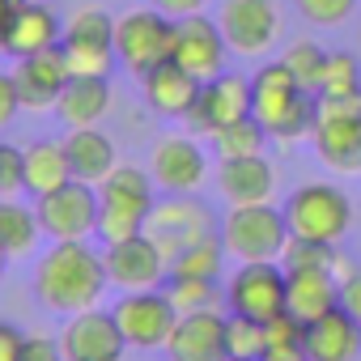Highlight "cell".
Returning <instances> with one entry per match:
<instances>
[{"mask_svg":"<svg viewBox=\"0 0 361 361\" xmlns=\"http://www.w3.org/2000/svg\"><path fill=\"white\" fill-rule=\"evenodd\" d=\"M64 149H68V166H73V178L81 183H102V178L119 166V153H115V140L94 123V128H68L64 136Z\"/></svg>","mask_w":361,"mask_h":361,"instance_id":"obj_25","label":"cell"},{"mask_svg":"<svg viewBox=\"0 0 361 361\" xmlns=\"http://www.w3.org/2000/svg\"><path fill=\"white\" fill-rule=\"evenodd\" d=\"M166 298L174 302L178 314H196V310H217V302L226 298L217 289V281H204V276H166Z\"/></svg>","mask_w":361,"mask_h":361,"instance_id":"obj_32","label":"cell"},{"mask_svg":"<svg viewBox=\"0 0 361 361\" xmlns=\"http://www.w3.org/2000/svg\"><path fill=\"white\" fill-rule=\"evenodd\" d=\"M106 285L111 281L102 251H94L90 243H51L35 264V293L51 314H77L98 306Z\"/></svg>","mask_w":361,"mask_h":361,"instance_id":"obj_1","label":"cell"},{"mask_svg":"<svg viewBox=\"0 0 361 361\" xmlns=\"http://www.w3.org/2000/svg\"><path fill=\"white\" fill-rule=\"evenodd\" d=\"M111 314H115L128 348H166V340L178 323V310L166 298V289H128L111 306Z\"/></svg>","mask_w":361,"mask_h":361,"instance_id":"obj_10","label":"cell"},{"mask_svg":"<svg viewBox=\"0 0 361 361\" xmlns=\"http://www.w3.org/2000/svg\"><path fill=\"white\" fill-rule=\"evenodd\" d=\"M281 264L285 268H331L336 264V247L331 243H310V238H289Z\"/></svg>","mask_w":361,"mask_h":361,"instance_id":"obj_36","label":"cell"},{"mask_svg":"<svg viewBox=\"0 0 361 361\" xmlns=\"http://www.w3.org/2000/svg\"><path fill=\"white\" fill-rule=\"evenodd\" d=\"M289 221L285 209L268 204H234L221 221V243L234 259H281L289 247Z\"/></svg>","mask_w":361,"mask_h":361,"instance_id":"obj_4","label":"cell"},{"mask_svg":"<svg viewBox=\"0 0 361 361\" xmlns=\"http://www.w3.org/2000/svg\"><path fill=\"white\" fill-rule=\"evenodd\" d=\"M22 344H26L22 327H13V323L0 319V361H22Z\"/></svg>","mask_w":361,"mask_h":361,"instance_id":"obj_41","label":"cell"},{"mask_svg":"<svg viewBox=\"0 0 361 361\" xmlns=\"http://www.w3.org/2000/svg\"><path fill=\"white\" fill-rule=\"evenodd\" d=\"M115 56L136 77H145L149 68L174 60V18H166L153 5L115 18Z\"/></svg>","mask_w":361,"mask_h":361,"instance_id":"obj_6","label":"cell"},{"mask_svg":"<svg viewBox=\"0 0 361 361\" xmlns=\"http://www.w3.org/2000/svg\"><path fill=\"white\" fill-rule=\"evenodd\" d=\"M68 64H64V51L60 47H47L39 56H22L13 64V81H18V94H22V106L26 111H51L68 85Z\"/></svg>","mask_w":361,"mask_h":361,"instance_id":"obj_19","label":"cell"},{"mask_svg":"<svg viewBox=\"0 0 361 361\" xmlns=\"http://www.w3.org/2000/svg\"><path fill=\"white\" fill-rule=\"evenodd\" d=\"M226 60H230V43L217 18L209 22L204 13H192V18L174 22V64H183L200 81H213L226 73Z\"/></svg>","mask_w":361,"mask_h":361,"instance_id":"obj_16","label":"cell"},{"mask_svg":"<svg viewBox=\"0 0 361 361\" xmlns=\"http://www.w3.org/2000/svg\"><path fill=\"white\" fill-rule=\"evenodd\" d=\"M285 221L293 238H310V243H340L353 226V200L331 188V183H302L289 200H285Z\"/></svg>","mask_w":361,"mask_h":361,"instance_id":"obj_5","label":"cell"},{"mask_svg":"<svg viewBox=\"0 0 361 361\" xmlns=\"http://www.w3.org/2000/svg\"><path fill=\"white\" fill-rule=\"evenodd\" d=\"M293 5L310 26H340V22L353 18L357 0H293Z\"/></svg>","mask_w":361,"mask_h":361,"instance_id":"obj_37","label":"cell"},{"mask_svg":"<svg viewBox=\"0 0 361 361\" xmlns=\"http://www.w3.org/2000/svg\"><path fill=\"white\" fill-rule=\"evenodd\" d=\"M200 85H204L200 77H192L183 64H174V60H166V64H157V68H149L140 77L149 111H157L166 119H188V111L200 98Z\"/></svg>","mask_w":361,"mask_h":361,"instance_id":"obj_21","label":"cell"},{"mask_svg":"<svg viewBox=\"0 0 361 361\" xmlns=\"http://www.w3.org/2000/svg\"><path fill=\"white\" fill-rule=\"evenodd\" d=\"M98 209H102L98 188L68 178L64 188L39 196L35 217L51 243H90V234H98Z\"/></svg>","mask_w":361,"mask_h":361,"instance_id":"obj_7","label":"cell"},{"mask_svg":"<svg viewBox=\"0 0 361 361\" xmlns=\"http://www.w3.org/2000/svg\"><path fill=\"white\" fill-rule=\"evenodd\" d=\"M26 192V149H13L0 140V196Z\"/></svg>","mask_w":361,"mask_h":361,"instance_id":"obj_38","label":"cell"},{"mask_svg":"<svg viewBox=\"0 0 361 361\" xmlns=\"http://www.w3.org/2000/svg\"><path fill=\"white\" fill-rule=\"evenodd\" d=\"M226 353L234 357V361H264V353H268V331H264V323L259 319H251V314H226Z\"/></svg>","mask_w":361,"mask_h":361,"instance_id":"obj_33","label":"cell"},{"mask_svg":"<svg viewBox=\"0 0 361 361\" xmlns=\"http://www.w3.org/2000/svg\"><path fill=\"white\" fill-rule=\"evenodd\" d=\"M285 293H289V272L281 259H247L226 281V306L234 314H251L259 323H268L272 314L285 310Z\"/></svg>","mask_w":361,"mask_h":361,"instance_id":"obj_9","label":"cell"},{"mask_svg":"<svg viewBox=\"0 0 361 361\" xmlns=\"http://www.w3.org/2000/svg\"><path fill=\"white\" fill-rule=\"evenodd\" d=\"M39 234H43V226H39L35 209H26L13 196H0V247L9 255H26V251H35Z\"/></svg>","mask_w":361,"mask_h":361,"instance_id":"obj_29","label":"cell"},{"mask_svg":"<svg viewBox=\"0 0 361 361\" xmlns=\"http://www.w3.org/2000/svg\"><path fill=\"white\" fill-rule=\"evenodd\" d=\"M170 361H230L226 353V314L221 310H196L178 314L170 340H166Z\"/></svg>","mask_w":361,"mask_h":361,"instance_id":"obj_18","label":"cell"},{"mask_svg":"<svg viewBox=\"0 0 361 361\" xmlns=\"http://www.w3.org/2000/svg\"><path fill=\"white\" fill-rule=\"evenodd\" d=\"M357 90H361V60L348 51H331L319 94H357Z\"/></svg>","mask_w":361,"mask_h":361,"instance_id":"obj_35","label":"cell"},{"mask_svg":"<svg viewBox=\"0 0 361 361\" xmlns=\"http://www.w3.org/2000/svg\"><path fill=\"white\" fill-rule=\"evenodd\" d=\"M60 348H64V361H123L128 340L111 310L90 306V310L68 314L60 331Z\"/></svg>","mask_w":361,"mask_h":361,"instance_id":"obj_15","label":"cell"},{"mask_svg":"<svg viewBox=\"0 0 361 361\" xmlns=\"http://www.w3.org/2000/svg\"><path fill=\"white\" fill-rule=\"evenodd\" d=\"M102 264H106V281L115 289H123V293L128 289H161V281L170 276V259L149 234H132L123 243H106Z\"/></svg>","mask_w":361,"mask_h":361,"instance_id":"obj_13","label":"cell"},{"mask_svg":"<svg viewBox=\"0 0 361 361\" xmlns=\"http://www.w3.org/2000/svg\"><path fill=\"white\" fill-rule=\"evenodd\" d=\"M217 26L238 56H268L281 39V5L276 0H221Z\"/></svg>","mask_w":361,"mask_h":361,"instance_id":"obj_11","label":"cell"},{"mask_svg":"<svg viewBox=\"0 0 361 361\" xmlns=\"http://www.w3.org/2000/svg\"><path fill=\"white\" fill-rule=\"evenodd\" d=\"M98 238L102 243H123L132 234H145L149 213L157 204V183L140 166H115L98 183Z\"/></svg>","mask_w":361,"mask_h":361,"instance_id":"obj_3","label":"cell"},{"mask_svg":"<svg viewBox=\"0 0 361 361\" xmlns=\"http://www.w3.org/2000/svg\"><path fill=\"white\" fill-rule=\"evenodd\" d=\"M213 226H217V221H213L209 204H200L196 196H170V200L153 204L145 234L166 251V259H174L178 251H188L192 243L213 238V234H217Z\"/></svg>","mask_w":361,"mask_h":361,"instance_id":"obj_12","label":"cell"},{"mask_svg":"<svg viewBox=\"0 0 361 361\" xmlns=\"http://www.w3.org/2000/svg\"><path fill=\"white\" fill-rule=\"evenodd\" d=\"M251 115V77H238V73H221L213 81L200 85V98L196 106L188 111V132L192 136H213L217 128L234 123V119H247Z\"/></svg>","mask_w":361,"mask_h":361,"instance_id":"obj_14","label":"cell"},{"mask_svg":"<svg viewBox=\"0 0 361 361\" xmlns=\"http://www.w3.org/2000/svg\"><path fill=\"white\" fill-rule=\"evenodd\" d=\"M264 361H310V357H306V348H268Z\"/></svg>","mask_w":361,"mask_h":361,"instance_id":"obj_45","label":"cell"},{"mask_svg":"<svg viewBox=\"0 0 361 361\" xmlns=\"http://www.w3.org/2000/svg\"><path fill=\"white\" fill-rule=\"evenodd\" d=\"M22 361H64V348H60V340H51V336H26Z\"/></svg>","mask_w":361,"mask_h":361,"instance_id":"obj_40","label":"cell"},{"mask_svg":"<svg viewBox=\"0 0 361 361\" xmlns=\"http://www.w3.org/2000/svg\"><path fill=\"white\" fill-rule=\"evenodd\" d=\"M340 306H344L348 314H357V323H361V272L340 289Z\"/></svg>","mask_w":361,"mask_h":361,"instance_id":"obj_43","label":"cell"},{"mask_svg":"<svg viewBox=\"0 0 361 361\" xmlns=\"http://www.w3.org/2000/svg\"><path fill=\"white\" fill-rule=\"evenodd\" d=\"M310 145L323 166L336 174H361V115H327L319 111Z\"/></svg>","mask_w":361,"mask_h":361,"instance_id":"obj_20","label":"cell"},{"mask_svg":"<svg viewBox=\"0 0 361 361\" xmlns=\"http://www.w3.org/2000/svg\"><path fill=\"white\" fill-rule=\"evenodd\" d=\"M73 178V166H68V149L64 140H35L26 145V192L39 200L56 188H64Z\"/></svg>","mask_w":361,"mask_h":361,"instance_id":"obj_28","label":"cell"},{"mask_svg":"<svg viewBox=\"0 0 361 361\" xmlns=\"http://www.w3.org/2000/svg\"><path fill=\"white\" fill-rule=\"evenodd\" d=\"M149 174H153L157 192L192 196L209 174V157L196 145V136H161L149 153Z\"/></svg>","mask_w":361,"mask_h":361,"instance_id":"obj_17","label":"cell"},{"mask_svg":"<svg viewBox=\"0 0 361 361\" xmlns=\"http://www.w3.org/2000/svg\"><path fill=\"white\" fill-rule=\"evenodd\" d=\"M289 272V293H285V310L298 314L302 323L327 314L331 306H340V281L331 268H285Z\"/></svg>","mask_w":361,"mask_h":361,"instance_id":"obj_24","label":"cell"},{"mask_svg":"<svg viewBox=\"0 0 361 361\" xmlns=\"http://www.w3.org/2000/svg\"><path fill=\"white\" fill-rule=\"evenodd\" d=\"M18 0H0V47H5V39H9V30H13V22H18Z\"/></svg>","mask_w":361,"mask_h":361,"instance_id":"obj_44","label":"cell"},{"mask_svg":"<svg viewBox=\"0 0 361 361\" xmlns=\"http://www.w3.org/2000/svg\"><path fill=\"white\" fill-rule=\"evenodd\" d=\"M64 64L73 77H111L115 68V18H106L102 9H81L64 22V39H60Z\"/></svg>","mask_w":361,"mask_h":361,"instance_id":"obj_8","label":"cell"},{"mask_svg":"<svg viewBox=\"0 0 361 361\" xmlns=\"http://www.w3.org/2000/svg\"><path fill=\"white\" fill-rule=\"evenodd\" d=\"M60 39H64V22L56 18V9L43 5V0H26L18 9L9 39H5V51L22 60V56H39L47 47H60Z\"/></svg>","mask_w":361,"mask_h":361,"instance_id":"obj_26","label":"cell"},{"mask_svg":"<svg viewBox=\"0 0 361 361\" xmlns=\"http://www.w3.org/2000/svg\"><path fill=\"white\" fill-rule=\"evenodd\" d=\"M230 361H234V357H230Z\"/></svg>","mask_w":361,"mask_h":361,"instance_id":"obj_48","label":"cell"},{"mask_svg":"<svg viewBox=\"0 0 361 361\" xmlns=\"http://www.w3.org/2000/svg\"><path fill=\"white\" fill-rule=\"evenodd\" d=\"M18 111H26L22 106V94H18V81H13V73L0 68V132L18 119Z\"/></svg>","mask_w":361,"mask_h":361,"instance_id":"obj_39","label":"cell"},{"mask_svg":"<svg viewBox=\"0 0 361 361\" xmlns=\"http://www.w3.org/2000/svg\"><path fill=\"white\" fill-rule=\"evenodd\" d=\"M149 5L153 9H161L166 18H192V13H204V5H209V0H149Z\"/></svg>","mask_w":361,"mask_h":361,"instance_id":"obj_42","label":"cell"},{"mask_svg":"<svg viewBox=\"0 0 361 361\" xmlns=\"http://www.w3.org/2000/svg\"><path fill=\"white\" fill-rule=\"evenodd\" d=\"M106 111H111L106 77H68V85H64V94L56 102V115L68 128H94V123H102Z\"/></svg>","mask_w":361,"mask_h":361,"instance_id":"obj_27","label":"cell"},{"mask_svg":"<svg viewBox=\"0 0 361 361\" xmlns=\"http://www.w3.org/2000/svg\"><path fill=\"white\" fill-rule=\"evenodd\" d=\"M209 140H213V153L226 161V157H255V153H264V145L272 136H268V128L255 115H247V119H234V123L217 128Z\"/></svg>","mask_w":361,"mask_h":361,"instance_id":"obj_30","label":"cell"},{"mask_svg":"<svg viewBox=\"0 0 361 361\" xmlns=\"http://www.w3.org/2000/svg\"><path fill=\"white\" fill-rule=\"evenodd\" d=\"M306 357L310 361H357L361 357V323L344 306H331L327 314L306 323Z\"/></svg>","mask_w":361,"mask_h":361,"instance_id":"obj_22","label":"cell"},{"mask_svg":"<svg viewBox=\"0 0 361 361\" xmlns=\"http://www.w3.org/2000/svg\"><path fill=\"white\" fill-rule=\"evenodd\" d=\"M226 243H221V234H213V238H200V243H192L188 251H178L174 259H170V272L174 276H204V281H221V272H226Z\"/></svg>","mask_w":361,"mask_h":361,"instance_id":"obj_31","label":"cell"},{"mask_svg":"<svg viewBox=\"0 0 361 361\" xmlns=\"http://www.w3.org/2000/svg\"><path fill=\"white\" fill-rule=\"evenodd\" d=\"M327 56L331 51H323L319 43H310V39H298V43H289L285 47V68L310 90V94H319V85H323V73H327Z\"/></svg>","mask_w":361,"mask_h":361,"instance_id":"obj_34","label":"cell"},{"mask_svg":"<svg viewBox=\"0 0 361 361\" xmlns=\"http://www.w3.org/2000/svg\"><path fill=\"white\" fill-rule=\"evenodd\" d=\"M217 192L226 196V204H268L276 192V170L264 153L255 157H226L217 166Z\"/></svg>","mask_w":361,"mask_h":361,"instance_id":"obj_23","label":"cell"},{"mask_svg":"<svg viewBox=\"0 0 361 361\" xmlns=\"http://www.w3.org/2000/svg\"><path fill=\"white\" fill-rule=\"evenodd\" d=\"M5 264H9V251H5V247H0V276H5Z\"/></svg>","mask_w":361,"mask_h":361,"instance_id":"obj_46","label":"cell"},{"mask_svg":"<svg viewBox=\"0 0 361 361\" xmlns=\"http://www.w3.org/2000/svg\"><path fill=\"white\" fill-rule=\"evenodd\" d=\"M251 115L268 128L272 140L298 145V140H310V132H314L319 94H310V90L285 68V60H268V64H259V73L251 77Z\"/></svg>","mask_w":361,"mask_h":361,"instance_id":"obj_2","label":"cell"},{"mask_svg":"<svg viewBox=\"0 0 361 361\" xmlns=\"http://www.w3.org/2000/svg\"><path fill=\"white\" fill-rule=\"evenodd\" d=\"M18 5H26V0H18Z\"/></svg>","mask_w":361,"mask_h":361,"instance_id":"obj_47","label":"cell"}]
</instances>
